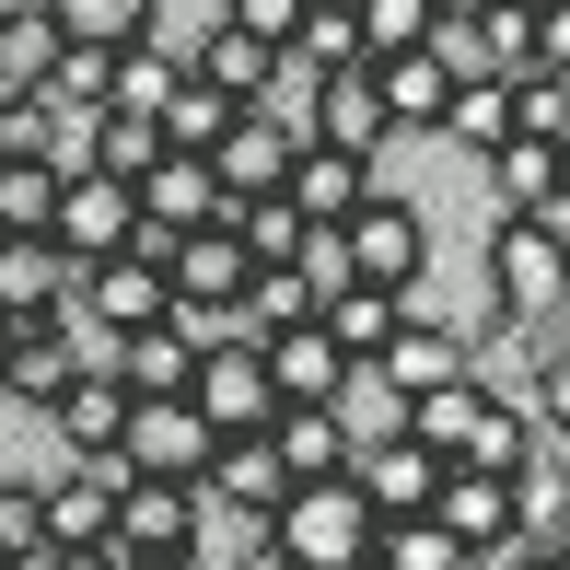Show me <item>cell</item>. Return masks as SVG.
<instances>
[{
	"mask_svg": "<svg viewBox=\"0 0 570 570\" xmlns=\"http://www.w3.org/2000/svg\"><path fill=\"white\" fill-rule=\"evenodd\" d=\"M268 454H279V478H292V489H315V478H350L361 431L338 420V407H279V420H268Z\"/></svg>",
	"mask_w": 570,
	"mask_h": 570,
	"instance_id": "17",
	"label": "cell"
},
{
	"mask_svg": "<svg viewBox=\"0 0 570 570\" xmlns=\"http://www.w3.org/2000/svg\"><path fill=\"white\" fill-rule=\"evenodd\" d=\"M128 233H140V198L117 187V175H82V164H59V198H47V245L82 268V256H117Z\"/></svg>",
	"mask_w": 570,
	"mask_h": 570,
	"instance_id": "8",
	"label": "cell"
},
{
	"mask_svg": "<svg viewBox=\"0 0 570 570\" xmlns=\"http://www.w3.org/2000/svg\"><path fill=\"white\" fill-rule=\"evenodd\" d=\"M361 373H373L384 396H420V384H454V373H465V326H431L420 303H407V326H396V338H384L373 361H361Z\"/></svg>",
	"mask_w": 570,
	"mask_h": 570,
	"instance_id": "15",
	"label": "cell"
},
{
	"mask_svg": "<svg viewBox=\"0 0 570 570\" xmlns=\"http://www.w3.org/2000/svg\"><path fill=\"white\" fill-rule=\"evenodd\" d=\"M0 164H70V117L47 94H0Z\"/></svg>",
	"mask_w": 570,
	"mask_h": 570,
	"instance_id": "32",
	"label": "cell"
},
{
	"mask_svg": "<svg viewBox=\"0 0 570 570\" xmlns=\"http://www.w3.org/2000/svg\"><path fill=\"white\" fill-rule=\"evenodd\" d=\"M431 524H443L454 548H501V535H524V501H512V478H489V465H443Z\"/></svg>",
	"mask_w": 570,
	"mask_h": 570,
	"instance_id": "12",
	"label": "cell"
},
{
	"mask_svg": "<svg viewBox=\"0 0 570 570\" xmlns=\"http://www.w3.org/2000/svg\"><path fill=\"white\" fill-rule=\"evenodd\" d=\"M361 59H396V47H420L431 36V0H361Z\"/></svg>",
	"mask_w": 570,
	"mask_h": 570,
	"instance_id": "38",
	"label": "cell"
},
{
	"mask_svg": "<svg viewBox=\"0 0 570 570\" xmlns=\"http://www.w3.org/2000/svg\"><path fill=\"white\" fill-rule=\"evenodd\" d=\"M94 465H117V478H187L198 489V465H210V420H198L187 396H128L117 454H94Z\"/></svg>",
	"mask_w": 570,
	"mask_h": 570,
	"instance_id": "4",
	"label": "cell"
},
{
	"mask_svg": "<svg viewBox=\"0 0 570 570\" xmlns=\"http://www.w3.org/2000/svg\"><path fill=\"white\" fill-rule=\"evenodd\" d=\"M570 303V233L559 210H489V315L548 326Z\"/></svg>",
	"mask_w": 570,
	"mask_h": 570,
	"instance_id": "1",
	"label": "cell"
},
{
	"mask_svg": "<svg viewBox=\"0 0 570 570\" xmlns=\"http://www.w3.org/2000/svg\"><path fill=\"white\" fill-rule=\"evenodd\" d=\"M70 315H47V326H12V361H0V396H23V407H47L59 396V373H70Z\"/></svg>",
	"mask_w": 570,
	"mask_h": 570,
	"instance_id": "26",
	"label": "cell"
},
{
	"mask_svg": "<svg viewBox=\"0 0 570 570\" xmlns=\"http://www.w3.org/2000/svg\"><path fill=\"white\" fill-rule=\"evenodd\" d=\"M292 268H303V292L326 303V292H338V279H350V245H338V233L315 222V233H303V256H292Z\"/></svg>",
	"mask_w": 570,
	"mask_h": 570,
	"instance_id": "42",
	"label": "cell"
},
{
	"mask_svg": "<svg viewBox=\"0 0 570 570\" xmlns=\"http://www.w3.org/2000/svg\"><path fill=\"white\" fill-rule=\"evenodd\" d=\"M187 407L210 420V443H233V431H268V420H279V384H268V361H256V338H210V350H198Z\"/></svg>",
	"mask_w": 570,
	"mask_h": 570,
	"instance_id": "5",
	"label": "cell"
},
{
	"mask_svg": "<svg viewBox=\"0 0 570 570\" xmlns=\"http://www.w3.org/2000/svg\"><path fill=\"white\" fill-rule=\"evenodd\" d=\"M187 535H198V489L187 478H117V548H187Z\"/></svg>",
	"mask_w": 570,
	"mask_h": 570,
	"instance_id": "20",
	"label": "cell"
},
{
	"mask_svg": "<svg viewBox=\"0 0 570 570\" xmlns=\"http://www.w3.org/2000/svg\"><path fill=\"white\" fill-rule=\"evenodd\" d=\"M431 12H454V23H478V12H489V0H431Z\"/></svg>",
	"mask_w": 570,
	"mask_h": 570,
	"instance_id": "46",
	"label": "cell"
},
{
	"mask_svg": "<svg viewBox=\"0 0 570 570\" xmlns=\"http://www.w3.org/2000/svg\"><path fill=\"white\" fill-rule=\"evenodd\" d=\"M268 548L292 570H350L361 548H373V501H361L350 478H315V489H292V501L268 512Z\"/></svg>",
	"mask_w": 570,
	"mask_h": 570,
	"instance_id": "2",
	"label": "cell"
},
{
	"mask_svg": "<svg viewBox=\"0 0 570 570\" xmlns=\"http://www.w3.org/2000/svg\"><path fill=\"white\" fill-rule=\"evenodd\" d=\"M279 198H292L303 222L338 233L361 198H373V164H361V151H326V140H292V175H279Z\"/></svg>",
	"mask_w": 570,
	"mask_h": 570,
	"instance_id": "13",
	"label": "cell"
},
{
	"mask_svg": "<svg viewBox=\"0 0 570 570\" xmlns=\"http://www.w3.org/2000/svg\"><path fill=\"white\" fill-rule=\"evenodd\" d=\"M292 128H303V140H326V151H361V164L396 140V117H384L373 70H315V82L292 94Z\"/></svg>",
	"mask_w": 570,
	"mask_h": 570,
	"instance_id": "7",
	"label": "cell"
},
{
	"mask_svg": "<svg viewBox=\"0 0 570 570\" xmlns=\"http://www.w3.org/2000/svg\"><path fill=\"white\" fill-rule=\"evenodd\" d=\"M373 559H384V570H465V548L431 524V512H396V524H373Z\"/></svg>",
	"mask_w": 570,
	"mask_h": 570,
	"instance_id": "36",
	"label": "cell"
},
{
	"mask_svg": "<svg viewBox=\"0 0 570 570\" xmlns=\"http://www.w3.org/2000/svg\"><path fill=\"white\" fill-rule=\"evenodd\" d=\"M47 198H59V164H0V233H47Z\"/></svg>",
	"mask_w": 570,
	"mask_h": 570,
	"instance_id": "39",
	"label": "cell"
},
{
	"mask_svg": "<svg viewBox=\"0 0 570 570\" xmlns=\"http://www.w3.org/2000/svg\"><path fill=\"white\" fill-rule=\"evenodd\" d=\"M117 535V478L106 465H47V548H106Z\"/></svg>",
	"mask_w": 570,
	"mask_h": 570,
	"instance_id": "23",
	"label": "cell"
},
{
	"mask_svg": "<svg viewBox=\"0 0 570 570\" xmlns=\"http://www.w3.org/2000/svg\"><path fill=\"white\" fill-rule=\"evenodd\" d=\"M70 164H82V175H117V187H140V175L164 164V128H151L140 106H94L82 140H70Z\"/></svg>",
	"mask_w": 570,
	"mask_h": 570,
	"instance_id": "22",
	"label": "cell"
},
{
	"mask_svg": "<svg viewBox=\"0 0 570 570\" xmlns=\"http://www.w3.org/2000/svg\"><path fill=\"white\" fill-rule=\"evenodd\" d=\"M350 570H384V559H373V548H361V559H350Z\"/></svg>",
	"mask_w": 570,
	"mask_h": 570,
	"instance_id": "47",
	"label": "cell"
},
{
	"mask_svg": "<svg viewBox=\"0 0 570 570\" xmlns=\"http://www.w3.org/2000/svg\"><path fill=\"white\" fill-rule=\"evenodd\" d=\"M535 454H548V431H535L524 407H489V420H478V443H465L454 465H489V478H524Z\"/></svg>",
	"mask_w": 570,
	"mask_h": 570,
	"instance_id": "35",
	"label": "cell"
},
{
	"mask_svg": "<svg viewBox=\"0 0 570 570\" xmlns=\"http://www.w3.org/2000/svg\"><path fill=\"white\" fill-rule=\"evenodd\" d=\"M443 140H465L478 164L512 140V70H478V82H454V94H443Z\"/></svg>",
	"mask_w": 570,
	"mask_h": 570,
	"instance_id": "27",
	"label": "cell"
},
{
	"mask_svg": "<svg viewBox=\"0 0 570 570\" xmlns=\"http://www.w3.org/2000/svg\"><path fill=\"white\" fill-rule=\"evenodd\" d=\"M47 548V478H0V559Z\"/></svg>",
	"mask_w": 570,
	"mask_h": 570,
	"instance_id": "40",
	"label": "cell"
},
{
	"mask_svg": "<svg viewBox=\"0 0 570 570\" xmlns=\"http://www.w3.org/2000/svg\"><path fill=\"white\" fill-rule=\"evenodd\" d=\"M187 82V47H164V36H140V47H117V70H106V106H164V94Z\"/></svg>",
	"mask_w": 570,
	"mask_h": 570,
	"instance_id": "33",
	"label": "cell"
},
{
	"mask_svg": "<svg viewBox=\"0 0 570 570\" xmlns=\"http://www.w3.org/2000/svg\"><path fill=\"white\" fill-rule=\"evenodd\" d=\"M128 198H140L151 233H198V222H222V175H210V151H164V164H151Z\"/></svg>",
	"mask_w": 570,
	"mask_h": 570,
	"instance_id": "18",
	"label": "cell"
},
{
	"mask_svg": "<svg viewBox=\"0 0 570 570\" xmlns=\"http://www.w3.org/2000/svg\"><path fill=\"white\" fill-rule=\"evenodd\" d=\"M70 256L47 245V233H0V326H47V315H70Z\"/></svg>",
	"mask_w": 570,
	"mask_h": 570,
	"instance_id": "11",
	"label": "cell"
},
{
	"mask_svg": "<svg viewBox=\"0 0 570 570\" xmlns=\"http://www.w3.org/2000/svg\"><path fill=\"white\" fill-rule=\"evenodd\" d=\"M489 407H501V396H489V384L478 373H454V384H420V396H396V431H407V443H420V454H465V443H478V420H489Z\"/></svg>",
	"mask_w": 570,
	"mask_h": 570,
	"instance_id": "16",
	"label": "cell"
},
{
	"mask_svg": "<svg viewBox=\"0 0 570 570\" xmlns=\"http://www.w3.org/2000/svg\"><path fill=\"white\" fill-rule=\"evenodd\" d=\"M256 361H268L279 407H338V384L361 373V361L326 350V326H315V315H303V326H279V338H256Z\"/></svg>",
	"mask_w": 570,
	"mask_h": 570,
	"instance_id": "14",
	"label": "cell"
},
{
	"mask_svg": "<svg viewBox=\"0 0 570 570\" xmlns=\"http://www.w3.org/2000/svg\"><path fill=\"white\" fill-rule=\"evenodd\" d=\"M12 570H117V559H106V548H23Z\"/></svg>",
	"mask_w": 570,
	"mask_h": 570,
	"instance_id": "44",
	"label": "cell"
},
{
	"mask_svg": "<svg viewBox=\"0 0 570 570\" xmlns=\"http://www.w3.org/2000/svg\"><path fill=\"white\" fill-rule=\"evenodd\" d=\"M47 431H59V454H70V465L117 454V431H128V384L106 373V361H70L59 396H47Z\"/></svg>",
	"mask_w": 570,
	"mask_h": 570,
	"instance_id": "9",
	"label": "cell"
},
{
	"mask_svg": "<svg viewBox=\"0 0 570 570\" xmlns=\"http://www.w3.org/2000/svg\"><path fill=\"white\" fill-rule=\"evenodd\" d=\"M47 23H59V47H140L164 0H47Z\"/></svg>",
	"mask_w": 570,
	"mask_h": 570,
	"instance_id": "29",
	"label": "cell"
},
{
	"mask_svg": "<svg viewBox=\"0 0 570 570\" xmlns=\"http://www.w3.org/2000/svg\"><path fill=\"white\" fill-rule=\"evenodd\" d=\"M233 117H245V106H233V94H210L198 70H187V82L164 94V106H151V128H164V151H210V140H222Z\"/></svg>",
	"mask_w": 570,
	"mask_h": 570,
	"instance_id": "31",
	"label": "cell"
},
{
	"mask_svg": "<svg viewBox=\"0 0 570 570\" xmlns=\"http://www.w3.org/2000/svg\"><path fill=\"white\" fill-rule=\"evenodd\" d=\"M512 140H570V82L559 70H512Z\"/></svg>",
	"mask_w": 570,
	"mask_h": 570,
	"instance_id": "37",
	"label": "cell"
},
{
	"mask_svg": "<svg viewBox=\"0 0 570 570\" xmlns=\"http://www.w3.org/2000/svg\"><path fill=\"white\" fill-rule=\"evenodd\" d=\"M407 303H420V292H384V279H338V292L315 303V326H326V350H338V361H373V350L407 326Z\"/></svg>",
	"mask_w": 570,
	"mask_h": 570,
	"instance_id": "19",
	"label": "cell"
},
{
	"mask_svg": "<svg viewBox=\"0 0 570 570\" xmlns=\"http://www.w3.org/2000/svg\"><path fill=\"white\" fill-rule=\"evenodd\" d=\"M0 570H12V559H0Z\"/></svg>",
	"mask_w": 570,
	"mask_h": 570,
	"instance_id": "50",
	"label": "cell"
},
{
	"mask_svg": "<svg viewBox=\"0 0 570 570\" xmlns=\"http://www.w3.org/2000/svg\"><path fill=\"white\" fill-rule=\"evenodd\" d=\"M292 140H303V128L279 117V106H245V117H233L222 140H210V175H222V198H268L279 175H292Z\"/></svg>",
	"mask_w": 570,
	"mask_h": 570,
	"instance_id": "10",
	"label": "cell"
},
{
	"mask_svg": "<svg viewBox=\"0 0 570 570\" xmlns=\"http://www.w3.org/2000/svg\"><path fill=\"white\" fill-rule=\"evenodd\" d=\"M187 70H198L210 94H233V106H268V94H279V70H292V59H279V47H256V36H233V23L210 12V36L187 47Z\"/></svg>",
	"mask_w": 570,
	"mask_h": 570,
	"instance_id": "21",
	"label": "cell"
},
{
	"mask_svg": "<svg viewBox=\"0 0 570 570\" xmlns=\"http://www.w3.org/2000/svg\"><path fill=\"white\" fill-rule=\"evenodd\" d=\"M106 373L128 384V396H187V373H198V350H187V326H128V338H117V361H106Z\"/></svg>",
	"mask_w": 570,
	"mask_h": 570,
	"instance_id": "24",
	"label": "cell"
},
{
	"mask_svg": "<svg viewBox=\"0 0 570 570\" xmlns=\"http://www.w3.org/2000/svg\"><path fill=\"white\" fill-rule=\"evenodd\" d=\"M524 70H559L570 82V0H535V59Z\"/></svg>",
	"mask_w": 570,
	"mask_h": 570,
	"instance_id": "43",
	"label": "cell"
},
{
	"mask_svg": "<svg viewBox=\"0 0 570 570\" xmlns=\"http://www.w3.org/2000/svg\"><path fill=\"white\" fill-rule=\"evenodd\" d=\"M315 315V292H303V268H245V292H233V326L245 338H279V326Z\"/></svg>",
	"mask_w": 570,
	"mask_h": 570,
	"instance_id": "34",
	"label": "cell"
},
{
	"mask_svg": "<svg viewBox=\"0 0 570 570\" xmlns=\"http://www.w3.org/2000/svg\"><path fill=\"white\" fill-rule=\"evenodd\" d=\"M559 570H570V548H559Z\"/></svg>",
	"mask_w": 570,
	"mask_h": 570,
	"instance_id": "49",
	"label": "cell"
},
{
	"mask_svg": "<svg viewBox=\"0 0 570 570\" xmlns=\"http://www.w3.org/2000/svg\"><path fill=\"white\" fill-rule=\"evenodd\" d=\"M338 245H350V279H384V292H420V268H431V222H420V198H396V187L361 198L338 222Z\"/></svg>",
	"mask_w": 570,
	"mask_h": 570,
	"instance_id": "3",
	"label": "cell"
},
{
	"mask_svg": "<svg viewBox=\"0 0 570 570\" xmlns=\"http://www.w3.org/2000/svg\"><path fill=\"white\" fill-rule=\"evenodd\" d=\"M70 315H94L106 338H128V326H164L175 292H164V256L117 245V256H82V279H70Z\"/></svg>",
	"mask_w": 570,
	"mask_h": 570,
	"instance_id": "6",
	"label": "cell"
},
{
	"mask_svg": "<svg viewBox=\"0 0 570 570\" xmlns=\"http://www.w3.org/2000/svg\"><path fill=\"white\" fill-rule=\"evenodd\" d=\"M489 210H559V140H501L489 151Z\"/></svg>",
	"mask_w": 570,
	"mask_h": 570,
	"instance_id": "28",
	"label": "cell"
},
{
	"mask_svg": "<svg viewBox=\"0 0 570 570\" xmlns=\"http://www.w3.org/2000/svg\"><path fill=\"white\" fill-rule=\"evenodd\" d=\"M361 70H373V94H384V117H396V128H443L454 70L431 59V47H396V59H361Z\"/></svg>",
	"mask_w": 570,
	"mask_h": 570,
	"instance_id": "25",
	"label": "cell"
},
{
	"mask_svg": "<svg viewBox=\"0 0 570 570\" xmlns=\"http://www.w3.org/2000/svg\"><path fill=\"white\" fill-rule=\"evenodd\" d=\"M292 59H303V70H361V23H350V12H315Z\"/></svg>",
	"mask_w": 570,
	"mask_h": 570,
	"instance_id": "41",
	"label": "cell"
},
{
	"mask_svg": "<svg viewBox=\"0 0 570 570\" xmlns=\"http://www.w3.org/2000/svg\"><path fill=\"white\" fill-rule=\"evenodd\" d=\"M47 59H59V23H47V0H0V94H36Z\"/></svg>",
	"mask_w": 570,
	"mask_h": 570,
	"instance_id": "30",
	"label": "cell"
},
{
	"mask_svg": "<svg viewBox=\"0 0 570 570\" xmlns=\"http://www.w3.org/2000/svg\"><path fill=\"white\" fill-rule=\"evenodd\" d=\"M0 361H12V326H0Z\"/></svg>",
	"mask_w": 570,
	"mask_h": 570,
	"instance_id": "48",
	"label": "cell"
},
{
	"mask_svg": "<svg viewBox=\"0 0 570 570\" xmlns=\"http://www.w3.org/2000/svg\"><path fill=\"white\" fill-rule=\"evenodd\" d=\"M106 559H117V570H198L187 548H117V535H106Z\"/></svg>",
	"mask_w": 570,
	"mask_h": 570,
	"instance_id": "45",
	"label": "cell"
}]
</instances>
